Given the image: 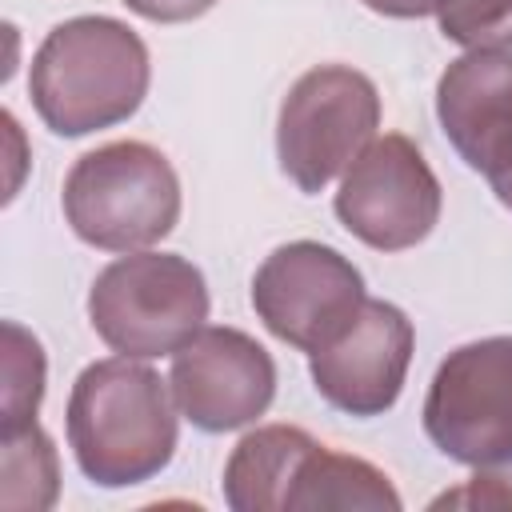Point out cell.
<instances>
[{"label": "cell", "mask_w": 512, "mask_h": 512, "mask_svg": "<svg viewBox=\"0 0 512 512\" xmlns=\"http://www.w3.org/2000/svg\"><path fill=\"white\" fill-rule=\"evenodd\" d=\"M440 32L460 48H508L512 44V0H448Z\"/></svg>", "instance_id": "2e32d148"}, {"label": "cell", "mask_w": 512, "mask_h": 512, "mask_svg": "<svg viewBox=\"0 0 512 512\" xmlns=\"http://www.w3.org/2000/svg\"><path fill=\"white\" fill-rule=\"evenodd\" d=\"M380 128L376 84L348 64L308 68L284 96L276 120V156L284 176L316 196L324 192Z\"/></svg>", "instance_id": "5b68a950"}, {"label": "cell", "mask_w": 512, "mask_h": 512, "mask_svg": "<svg viewBox=\"0 0 512 512\" xmlns=\"http://www.w3.org/2000/svg\"><path fill=\"white\" fill-rule=\"evenodd\" d=\"M448 0H364V8L380 12V16H396V20H416V16H432L440 12Z\"/></svg>", "instance_id": "d6986e66"}, {"label": "cell", "mask_w": 512, "mask_h": 512, "mask_svg": "<svg viewBox=\"0 0 512 512\" xmlns=\"http://www.w3.org/2000/svg\"><path fill=\"white\" fill-rule=\"evenodd\" d=\"M176 408L200 432H236L268 412L276 396V364L264 344L240 328H200L168 372Z\"/></svg>", "instance_id": "9c48e42d"}, {"label": "cell", "mask_w": 512, "mask_h": 512, "mask_svg": "<svg viewBox=\"0 0 512 512\" xmlns=\"http://www.w3.org/2000/svg\"><path fill=\"white\" fill-rule=\"evenodd\" d=\"M412 320L388 300H364L360 316L324 348L308 352L316 392L348 416H380L396 404L412 364Z\"/></svg>", "instance_id": "30bf717a"}, {"label": "cell", "mask_w": 512, "mask_h": 512, "mask_svg": "<svg viewBox=\"0 0 512 512\" xmlns=\"http://www.w3.org/2000/svg\"><path fill=\"white\" fill-rule=\"evenodd\" d=\"M440 180L424 152L400 136H376L348 168L336 192L340 224L376 252L416 248L440 220Z\"/></svg>", "instance_id": "ba28073f"}, {"label": "cell", "mask_w": 512, "mask_h": 512, "mask_svg": "<svg viewBox=\"0 0 512 512\" xmlns=\"http://www.w3.org/2000/svg\"><path fill=\"white\" fill-rule=\"evenodd\" d=\"M436 116L448 144L480 176L512 168V52L468 48L436 84Z\"/></svg>", "instance_id": "8fae6325"}, {"label": "cell", "mask_w": 512, "mask_h": 512, "mask_svg": "<svg viewBox=\"0 0 512 512\" xmlns=\"http://www.w3.org/2000/svg\"><path fill=\"white\" fill-rule=\"evenodd\" d=\"M364 300L360 268L316 240L280 244L252 276L256 316L276 340L300 352L332 344L360 316Z\"/></svg>", "instance_id": "52a82bcc"}, {"label": "cell", "mask_w": 512, "mask_h": 512, "mask_svg": "<svg viewBox=\"0 0 512 512\" xmlns=\"http://www.w3.org/2000/svg\"><path fill=\"white\" fill-rule=\"evenodd\" d=\"M176 396L136 356L88 364L68 396V448L100 488H132L176 452Z\"/></svg>", "instance_id": "6da1fadb"}, {"label": "cell", "mask_w": 512, "mask_h": 512, "mask_svg": "<svg viewBox=\"0 0 512 512\" xmlns=\"http://www.w3.org/2000/svg\"><path fill=\"white\" fill-rule=\"evenodd\" d=\"M88 320L120 356H176L208 320L204 272L176 252H124L92 280Z\"/></svg>", "instance_id": "277c9868"}, {"label": "cell", "mask_w": 512, "mask_h": 512, "mask_svg": "<svg viewBox=\"0 0 512 512\" xmlns=\"http://www.w3.org/2000/svg\"><path fill=\"white\" fill-rule=\"evenodd\" d=\"M44 396V348L16 320H4V432L36 424Z\"/></svg>", "instance_id": "9a60e30c"}, {"label": "cell", "mask_w": 512, "mask_h": 512, "mask_svg": "<svg viewBox=\"0 0 512 512\" xmlns=\"http://www.w3.org/2000/svg\"><path fill=\"white\" fill-rule=\"evenodd\" d=\"M324 508H364V512H400V492L392 480L348 452L312 444L292 476L284 512H324Z\"/></svg>", "instance_id": "4fadbf2b"}, {"label": "cell", "mask_w": 512, "mask_h": 512, "mask_svg": "<svg viewBox=\"0 0 512 512\" xmlns=\"http://www.w3.org/2000/svg\"><path fill=\"white\" fill-rule=\"evenodd\" d=\"M0 480H4L0 504L8 512H44L56 504V492H60L56 448L40 424H24L16 432H4Z\"/></svg>", "instance_id": "5bb4252c"}, {"label": "cell", "mask_w": 512, "mask_h": 512, "mask_svg": "<svg viewBox=\"0 0 512 512\" xmlns=\"http://www.w3.org/2000/svg\"><path fill=\"white\" fill-rule=\"evenodd\" d=\"M424 432L468 468L512 460V336H484L440 360L424 400Z\"/></svg>", "instance_id": "8992f818"}, {"label": "cell", "mask_w": 512, "mask_h": 512, "mask_svg": "<svg viewBox=\"0 0 512 512\" xmlns=\"http://www.w3.org/2000/svg\"><path fill=\"white\" fill-rule=\"evenodd\" d=\"M432 508H500V512H508L512 508V460L476 468L472 480L436 496Z\"/></svg>", "instance_id": "e0dca14e"}, {"label": "cell", "mask_w": 512, "mask_h": 512, "mask_svg": "<svg viewBox=\"0 0 512 512\" xmlns=\"http://www.w3.org/2000/svg\"><path fill=\"white\" fill-rule=\"evenodd\" d=\"M316 440L296 424L248 432L224 464V500L232 512H284L292 476Z\"/></svg>", "instance_id": "7c38bea8"}, {"label": "cell", "mask_w": 512, "mask_h": 512, "mask_svg": "<svg viewBox=\"0 0 512 512\" xmlns=\"http://www.w3.org/2000/svg\"><path fill=\"white\" fill-rule=\"evenodd\" d=\"M492 192H496V200L504 208H512V168H504L500 176H492Z\"/></svg>", "instance_id": "ffe728a7"}, {"label": "cell", "mask_w": 512, "mask_h": 512, "mask_svg": "<svg viewBox=\"0 0 512 512\" xmlns=\"http://www.w3.org/2000/svg\"><path fill=\"white\" fill-rule=\"evenodd\" d=\"M64 220L104 252H144L180 220V180L168 156L144 140H112L84 152L64 176Z\"/></svg>", "instance_id": "3957f363"}, {"label": "cell", "mask_w": 512, "mask_h": 512, "mask_svg": "<svg viewBox=\"0 0 512 512\" xmlns=\"http://www.w3.org/2000/svg\"><path fill=\"white\" fill-rule=\"evenodd\" d=\"M136 16L152 20V24H184V20H196L204 16L216 0H124Z\"/></svg>", "instance_id": "ac0fdd59"}, {"label": "cell", "mask_w": 512, "mask_h": 512, "mask_svg": "<svg viewBox=\"0 0 512 512\" xmlns=\"http://www.w3.org/2000/svg\"><path fill=\"white\" fill-rule=\"evenodd\" d=\"M148 80V48L124 20L72 16L40 40L28 96L56 136H88L128 120L144 104Z\"/></svg>", "instance_id": "7a4b0ae2"}]
</instances>
